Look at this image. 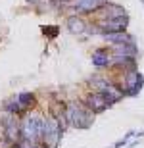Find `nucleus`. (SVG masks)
Returning a JSON list of instances; mask_svg holds the SVG:
<instances>
[{"mask_svg": "<svg viewBox=\"0 0 144 148\" xmlns=\"http://www.w3.org/2000/svg\"><path fill=\"white\" fill-rule=\"evenodd\" d=\"M117 75H119V79L113 77V81L121 87L125 96H139L144 87V75L139 69H129V71L117 73Z\"/></svg>", "mask_w": 144, "mask_h": 148, "instance_id": "20e7f679", "label": "nucleus"}, {"mask_svg": "<svg viewBox=\"0 0 144 148\" xmlns=\"http://www.w3.org/2000/svg\"><path fill=\"white\" fill-rule=\"evenodd\" d=\"M81 100L85 102V106L89 108V110H92L96 115L98 114H104L110 106H108V102L104 100V96L100 92H96V90H87V92L81 96Z\"/></svg>", "mask_w": 144, "mask_h": 148, "instance_id": "0eeeda50", "label": "nucleus"}, {"mask_svg": "<svg viewBox=\"0 0 144 148\" xmlns=\"http://www.w3.org/2000/svg\"><path fill=\"white\" fill-rule=\"evenodd\" d=\"M42 115L39 112H27L25 115H21V138L19 143L23 144H40V127H42Z\"/></svg>", "mask_w": 144, "mask_h": 148, "instance_id": "f03ea898", "label": "nucleus"}, {"mask_svg": "<svg viewBox=\"0 0 144 148\" xmlns=\"http://www.w3.org/2000/svg\"><path fill=\"white\" fill-rule=\"evenodd\" d=\"M100 37L104 38L110 46H113V44H131V42H136L134 35L129 33V29H127V31H115V33H104V35H100Z\"/></svg>", "mask_w": 144, "mask_h": 148, "instance_id": "9d476101", "label": "nucleus"}, {"mask_svg": "<svg viewBox=\"0 0 144 148\" xmlns=\"http://www.w3.org/2000/svg\"><path fill=\"white\" fill-rule=\"evenodd\" d=\"M133 137H136V131H129L127 135L121 138V140H117V143L113 144V148H121V146H125V144L129 143V138H133Z\"/></svg>", "mask_w": 144, "mask_h": 148, "instance_id": "4468645a", "label": "nucleus"}, {"mask_svg": "<svg viewBox=\"0 0 144 148\" xmlns=\"http://www.w3.org/2000/svg\"><path fill=\"white\" fill-rule=\"evenodd\" d=\"M90 64L96 71H106V69H111V50L108 46H100L94 48L92 54H90Z\"/></svg>", "mask_w": 144, "mask_h": 148, "instance_id": "423d86ee", "label": "nucleus"}, {"mask_svg": "<svg viewBox=\"0 0 144 148\" xmlns=\"http://www.w3.org/2000/svg\"><path fill=\"white\" fill-rule=\"evenodd\" d=\"M100 94L104 96V100L108 102V106H110V108H111V106H115V104H119V102L125 98V94H123L121 87H119L115 81H111L110 85H108V87H106Z\"/></svg>", "mask_w": 144, "mask_h": 148, "instance_id": "1a4fd4ad", "label": "nucleus"}, {"mask_svg": "<svg viewBox=\"0 0 144 148\" xmlns=\"http://www.w3.org/2000/svg\"><path fill=\"white\" fill-rule=\"evenodd\" d=\"M113 81V77H108V75H100V73H96V75L89 77V81H87V87H89V90H96V92H102L110 83Z\"/></svg>", "mask_w": 144, "mask_h": 148, "instance_id": "f8f14e48", "label": "nucleus"}, {"mask_svg": "<svg viewBox=\"0 0 144 148\" xmlns=\"http://www.w3.org/2000/svg\"><path fill=\"white\" fill-rule=\"evenodd\" d=\"M2 112L12 114V115H19V117L23 115V110H21V106H19V102H17V96H16V94H14V96H10V98H6L4 102H2Z\"/></svg>", "mask_w": 144, "mask_h": 148, "instance_id": "ddd939ff", "label": "nucleus"}, {"mask_svg": "<svg viewBox=\"0 0 144 148\" xmlns=\"http://www.w3.org/2000/svg\"><path fill=\"white\" fill-rule=\"evenodd\" d=\"M66 129L60 125V121L56 119L52 114L42 115V127H40V140L46 148H54L60 144V140L63 138Z\"/></svg>", "mask_w": 144, "mask_h": 148, "instance_id": "7ed1b4c3", "label": "nucleus"}, {"mask_svg": "<svg viewBox=\"0 0 144 148\" xmlns=\"http://www.w3.org/2000/svg\"><path fill=\"white\" fill-rule=\"evenodd\" d=\"M129 23H131L129 14H123V16H117V17H110V19L96 21V25L100 27V31L104 35V33H115V31H127Z\"/></svg>", "mask_w": 144, "mask_h": 148, "instance_id": "39448f33", "label": "nucleus"}, {"mask_svg": "<svg viewBox=\"0 0 144 148\" xmlns=\"http://www.w3.org/2000/svg\"><path fill=\"white\" fill-rule=\"evenodd\" d=\"M140 2H142V6H144V0H140Z\"/></svg>", "mask_w": 144, "mask_h": 148, "instance_id": "f3484780", "label": "nucleus"}, {"mask_svg": "<svg viewBox=\"0 0 144 148\" xmlns=\"http://www.w3.org/2000/svg\"><path fill=\"white\" fill-rule=\"evenodd\" d=\"M42 31H44L48 37H56L60 29H58V25H46V27H42Z\"/></svg>", "mask_w": 144, "mask_h": 148, "instance_id": "2eb2a0df", "label": "nucleus"}, {"mask_svg": "<svg viewBox=\"0 0 144 148\" xmlns=\"http://www.w3.org/2000/svg\"><path fill=\"white\" fill-rule=\"evenodd\" d=\"M17 96V102H19V106H21L23 110V115L27 114V112L35 110V106H37V94L31 92V90H23V92L16 94Z\"/></svg>", "mask_w": 144, "mask_h": 148, "instance_id": "9b49d317", "label": "nucleus"}, {"mask_svg": "<svg viewBox=\"0 0 144 148\" xmlns=\"http://www.w3.org/2000/svg\"><path fill=\"white\" fill-rule=\"evenodd\" d=\"M87 25H89V21L85 19V16H79V14H69V16H66V29L67 33L71 35H85V31H87Z\"/></svg>", "mask_w": 144, "mask_h": 148, "instance_id": "6e6552de", "label": "nucleus"}, {"mask_svg": "<svg viewBox=\"0 0 144 148\" xmlns=\"http://www.w3.org/2000/svg\"><path fill=\"white\" fill-rule=\"evenodd\" d=\"M66 117L69 127H75V129H89L92 123H94L96 114L92 110H89L85 102L81 98L79 100H69L66 102Z\"/></svg>", "mask_w": 144, "mask_h": 148, "instance_id": "f257e3e1", "label": "nucleus"}, {"mask_svg": "<svg viewBox=\"0 0 144 148\" xmlns=\"http://www.w3.org/2000/svg\"><path fill=\"white\" fill-rule=\"evenodd\" d=\"M12 148H27L23 143H16V144H12Z\"/></svg>", "mask_w": 144, "mask_h": 148, "instance_id": "dca6fc26", "label": "nucleus"}]
</instances>
